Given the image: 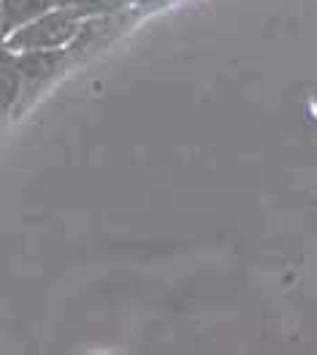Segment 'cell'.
<instances>
[{"mask_svg": "<svg viewBox=\"0 0 317 355\" xmlns=\"http://www.w3.org/2000/svg\"><path fill=\"white\" fill-rule=\"evenodd\" d=\"M82 17L74 8H52L44 17L3 38V46L11 52H38V49H65L82 30Z\"/></svg>", "mask_w": 317, "mask_h": 355, "instance_id": "1", "label": "cell"}, {"mask_svg": "<svg viewBox=\"0 0 317 355\" xmlns=\"http://www.w3.org/2000/svg\"><path fill=\"white\" fill-rule=\"evenodd\" d=\"M139 0H85L79 8H74L82 19L85 17H103V14H119V11H130L136 8Z\"/></svg>", "mask_w": 317, "mask_h": 355, "instance_id": "5", "label": "cell"}, {"mask_svg": "<svg viewBox=\"0 0 317 355\" xmlns=\"http://www.w3.org/2000/svg\"><path fill=\"white\" fill-rule=\"evenodd\" d=\"M85 0H55V6L58 8H79Z\"/></svg>", "mask_w": 317, "mask_h": 355, "instance_id": "6", "label": "cell"}, {"mask_svg": "<svg viewBox=\"0 0 317 355\" xmlns=\"http://www.w3.org/2000/svg\"><path fill=\"white\" fill-rule=\"evenodd\" d=\"M22 92H25V79L22 71L17 65V58L11 49L3 46V58H0V109H3V119L14 122L17 109L22 103Z\"/></svg>", "mask_w": 317, "mask_h": 355, "instance_id": "3", "label": "cell"}, {"mask_svg": "<svg viewBox=\"0 0 317 355\" xmlns=\"http://www.w3.org/2000/svg\"><path fill=\"white\" fill-rule=\"evenodd\" d=\"M52 8H58L55 0H0V19H3L0 33H3V38H8L11 33L30 25L33 19L44 17Z\"/></svg>", "mask_w": 317, "mask_h": 355, "instance_id": "4", "label": "cell"}, {"mask_svg": "<svg viewBox=\"0 0 317 355\" xmlns=\"http://www.w3.org/2000/svg\"><path fill=\"white\" fill-rule=\"evenodd\" d=\"M17 65L22 71V79H25V92H22V103L17 109V117H25L28 109L58 82L60 76L71 68V58H68V49H38V52H14Z\"/></svg>", "mask_w": 317, "mask_h": 355, "instance_id": "2", "label": "cell"}]
</instances>
